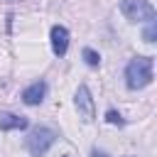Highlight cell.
I'll use <instances>...</instances> for the list:
<instances>
[{"mask_svg": "<svg viewBox=\"0 0 157 157\" xmlns=\"http://www.w3.org/2000/svg\"><path fill=\"white\" fill-rule=\"evenodd\" d=\"M152 56H135L128 69H125V83L128 88L137 91V88H145L150 81H152Z\"/></svg>", "mask_w": 157, "mask_h": 157, "instance_id": "cell-1", "label": "cell"}, {"mask_svg": "<svg viewBox=\"0 0 157 157\" xmlns=\"http://www.w3.org/2000/svg\"><path fill=\"white\" fill-rule=\"evenodd\" d=\"M54 140H56V132L52 130V128H34L29 135H27V150H29V155L32 157H42L52 145H54Z\"/></svg>", "mask_w": 157, "mask_h": 157, "instance_id": "cell-2", "label": "cell"}, {"mask_svg": "<svg viewBox=\"0 0 157 157\" xmlns=\"http://www.w3.org/2000/svg\"><path fill=\"white\" fill-rule=\"evenodd\" d=\"M120 12L130 22H150V20H155V7L147 0H120Z\"/></svg>", "mask_w": 157, "mask_h": 157, "instance_id": "cell-3", "label": "cell"}, {"mask_svg": "<svg viewBox=\"0 0 157 157\" xmlns=\"http://www.w3.org/2000/svg\"><path fill=\"white\" fill-rule=\"evenodd\" d=\"M74 103H76V110H78V115H81L86 123H91V120L96 118V105H93V98H91V91H88V86H78V88H76Z\"/></svg>", "mask_w": 157, "mask_h": 157, "instance_id": "cell-4", "label": "cell"}, {"mask_svg": "<svg viewBox=\"0 0 157 157\" xmlns=\"http://www.w3.org/2000/svg\"><path fill=\"white\" fill-rule=\"evenodd\" d=\"M49 37H52V49H54V54H56V56H64L66 49H69V29L61 27V25H54Z\"/></svg>", "mask_w": 157, "mask_h": 157, "instance_id": "cell-5", "label": "cell"}, {"mask_svg": "<svg viewBox=\"0 0 157 157\" xmlns=\"http://www.w3.org/2000/svg\"><path fill=\"white\" fill-rule=\"evenodd\" d=\"M44 93H47V83H44V81H34L32 86H27V88L22 91V101H25L27 105H37V103L44 101Z\"/></svg>", "mask_w": 157, "mask_h": 157, "instance_id": "cell-6", "label": "cell"}, {"mask_svg": "<svg viewBox=\"0 0 157 157\" xmlns=\"http://www.w3.org/2000/svg\"><path fill=\"white\" fill-rule=\"evenodd\" d=\"M29 125V120L25 115H15V113H0V128L2 130H25Z\"/></svg>", "mask_w": 157, "mask_h": 157, "instance_id": "cell-7", "label": "cell"}, {"mask_svg": "<svg viewBox=\"0 0 157 157\" xmlns=\"http://www.w3.org/2000/svg\"><path fill=\"white\" fill-rule=\"evenodd\" d=\"M83 59H86V64H88V66H98V64H101V54H98V52H93L91 47H86V49H83Z\"/></svg>", "mask_w": 157, "mask_h": 157, "instance_id": "cell-8", "label": "cell"}, {"mask_svg": "<svg viewBox=\"0 0 157 157\" xmlns=\"http://www.w3.org/2000/svg\"><path fill=\"white\" fill-rule=\"evenodd\" d=\"M142 37H145V42H155V37H157V20H150V22H147Z\"/></svg>", "mask_w": 157, "mask_h": 157, "instance_id": "cell-9", "label": "cell"}, {"mask_svg": "<svg viewBox=\"0 0 157 157\" xmlns=\"http://www.w3.org/2000/svg\"><path fill=\"white\" fill-rule=\"evenodd\" d=\"M105 120H108L110 125H123V123H125V120H123V115H120V113H115V110H108V113H105Z\"/></svg>", "mask_w": 157, "mask_h": 157, "instance_id": "cell-10", "label": "cell"}, {"mask_svg": "<svg viewBox=\"0 0 157 157\" xmlns=\"http://www.w3.org/2000/svg\"><path fill=\"white\" fill-rule=\"evenodd\" d=\"M91 157H108V155H105V152H98V150H93V152H91Z\"/></svg>", "mask_w": 157, "mask_h": 157, "instance_id": "cell-11", "label": "cell"}]
</instances>
